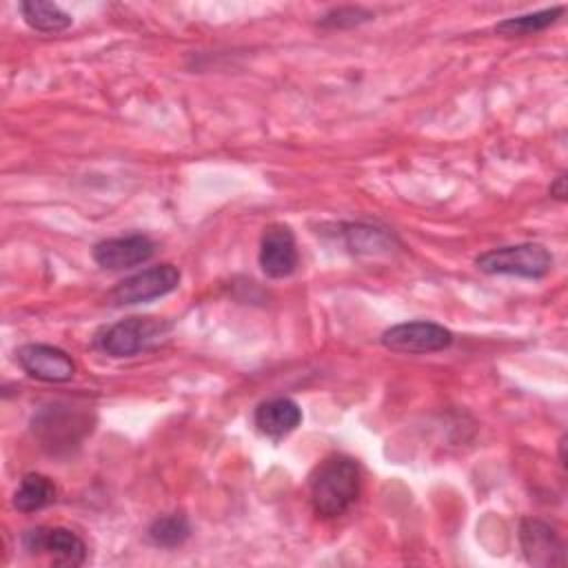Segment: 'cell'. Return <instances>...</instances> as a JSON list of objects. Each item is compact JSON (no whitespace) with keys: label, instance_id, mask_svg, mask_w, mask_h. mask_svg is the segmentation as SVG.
I'll return each mask as SVG.
<instances>
[{"label":"cell","instance_id":"cell-17","mask_svg":"<svg viewBox=\"0 0 568 568\" xmlns=\"http://www.w3.org/2000/svg\"><path fill=\"white\" fill-rule=\"evenodd\" d=\"M346 244L351 251L355 253H379V251H388L393 244V235L386 233L384 229H375L368 224H348L344 231Z\"/></svg>","mask_w":568,"mask_h":568},{"label":"cell","instance_id":"cell-13","mask_svg":"<svg viewBox=\"0 0 568 568\" xmlns=\"http://www.w3.org/2000/svg\"><path fill=\"white\" fill-rule=\"evenodd\" d=\"M55 501V486L47 475L27 473L16 493H13V508L20 513H36Z\"/></svg>","mask_w":568,"mask_h":568},{"label":"cell","instance_id":"cell-6","mask_svg":"<svg viewBox=\"0 0 568 568\" xmlns=\"http://www.w3.org/2000/svg\"><path fill=\"white\" fill-rule=\"evenodd\" d=\"M22 548L29 555H44L55 566H82L87 544L64 526H36L22 532Z\"/></svg>","mask_w":568,"mask_h":568},{"label":"cell","instance_id":"cell-10","mask_svg":"<svg viewBox=\"0 0 568 568\" xmlns=\"http://www.w3.org/2000/svg\"><path fill=\"white\" fill-rule=\"evenodd\" d=\"M260 268L273 280L288 277L297 268L295 235L286 224H268L260 242Z\"/></svg>","mask_w":568,"mask_h":568},{"label":"cell","instance_id":"cell-15","mask_svg":"<svg viewBox=\"0 0 568 568\" xmlns=\"http://www.w3.org/2000/svg\"><path fill=\"white\" fill-rule=\"evenodd\" d=\"M561 13H564V7H550V9L535 11V13L506 18V20L497 22L495 31H497L499 36H506V38L532 36V33H539V31L548 29L550 24H555V22L559 20V16H561Z\"/></svg>","mask_w":568,"mask_h":568},{"label":"cell","instance_id":"cell-11","mask_svg":"<svg viewBox=\"0 0 568 568\" xmlns=\"http://www.w3.org/2000/svg\"><path fill=\"white\" fill-rule=\"evenodd\" d=\"M519 544L524 557L532 566H564V541L541 519H524L519 526Z\"/></svg>","mask_w":568,"mask_h":568},{"label":"cell","instance_id":"cell-3","mask_svg":"<svg viewBox=\"0 0 568 568\" xmlns=\"http://www.w3.org/2000/svg\"><path fill=\"white\" fill-rule=\"evenodd\" d=\"M477 268L488 275H515L526 280H539L550 273L552 255L546 246L537 242H521L510 246H499L481 253L475 260Z\"/></svg>","mask_w":568,"mask_h":568},{"label":"cell","instance_id":"cell-2","mask_svg":"<svg viewBox=\"0 0 568 568\" xmlns=\"http://www.w3.org/2000/svg\"><path fill=\"white\" fill-rule=\"evenodd\" d=\"M91 428L93 419L89 417V413L64 402L42 406L31 419V430L36 439L51 455L71 453V448L80 446Z\"/></svg>","mask_w":568,"mask_h":568},{"label":"cell","instance_id":"cell-12","mask_svg":"<svg viewBox=\"0 0 568 568\" xmlns=\"http://www.w3.org/2000/svg\"><path fill=\"white\" fill-rule=\"evenodd\" d=\"M253 422L257 430L271 439H282L302 422V408L291 397H273L255 408Z\"/></svg>","mask_w":568,"mask_h":568},{"label":"cell","instance_id":"cell-9","mask_svg":"<svg viewBox=\"0 0 568 568\" xmlns=\"http://www.w3.org/2000/svg\"><path fill=\"white\" fill-rule=\"evenodd\" d=\"M155 244L149 235L144 233H129L120 237H109L102 240L93 246L91 257L98 266L120 271V268H131L138 264H144L153 257Z\"/></svg>","mask_w":568,"mask_h":568},{"label":"cell","instance_id":"cell-1","mask_svg":"<svg viewBox=\"0 0 568 568\" xmlns=\"http://www.w3.org/2000/svg\"><path fill=\"white\" fill-rule=\"evenodd\" d=\"M359 488V466L348 455H328L308 475L311 506L320 517L344 515L357 501Z\"/></svg>","mask_w":568,"mask_h":568},{"label":"cell","instance_id":"cell-16","mask_svg":"<svg viewBox=\"0 0 568 568\" xmlns=\"http://www.w3.org/2000/svg\"><path fill=\"white\" fill-rule=\"evenodd\" d=\"M191 535V524L180 513H169L151 521L146 537L158 548H178L182 546Z\"/></svg>","mask_w":568,"mask_h":568},{"label":"cell","instance_id":"cell-7","mask_svg":"<svg viewBox=\"0 0 568 568\" xmlns=\"http://www.w3.org/2000/svg\"><path fill=\"white\" fill-rule=\"evenodd\" d=\"M382 344L393 353H406V355L437 353L453 344V333L442 324L426 322V320L402 322L382 333Z\"/></svg>","mask_w":568,"mask_h":568},{"label":"cell","instance_id":"cell-5","mask_svg":"<svg viewBox=\"0 0 568 568\" xmlns=\"http://www.w3.org/2000/svg\"><path fill=\"white\" fill-rule=\"evenodd\" d=\"M178 284H180V271L173 264H158L118 282L111 288L109 300L115 306L142 304V302H151L173 293Z\"/></svg>","mask_w":568,"mask_h":568},{"label":"cell","instance_id":"cell-14","mask_svg":"<svg viewBox=\"0 0 568 568\" xmlns=\"http://www.w3.org/2000/svg\"><path fill=\"white\" fill-rule=\"evenodd\" d=\"M20 13L24 22L40 31V33H60L71 27V16L60 9L55 2H42V0H27L20 2Z\"/></svg>","mask_w":568,"mask_h":568},{"label":"cell","instance_id":"cell-4","mask_svg":"<svg viewBox=\"0 0 568 568\" xmlns=\"http://www.w3.org/2000/svg\"><path fill=\"white\" fill-rule=\"evenodd\" d=\"M169 331V322L160 317H124L106 326L95 337V346L111 357H133L153 346Z\"/></svg>","mask_w":568,"mask_h":568},{"label":"cell","instance_id":"cell-18","mask_svg":"<svg viewBox=\"0 0 568 568\" xmlns=\"http://www.w3.org/2000/svg\"><path fill=\"white\" fill-rule=\"evenodd\" d=\"M371 18H373V13L362 7H337V9H331L328 13H324L320 24L328 27V29H346V27H357Z\"/></svg>","mask_w":568,"mask_h":568},{"label":"cell","instance_id":"cell-19","mask_svg":"<svg viewBox=\"0 0 568 568\" xmlns=\"http://www.w3.org/2000/svg\"><path fill=\"white\" fill-rule=\"evenodd\" d=\"M550 195L555 197V200H559V202H564L566 200V195H568V189H566V173H559L557 178H555V182L550 184Z\"/></svg>","mask_w":568,"mask_h":568},{"label":"cell","instance_id":"cell-8","mask_svg":"<svg viewBox=\"0 0 568 568\" xmlns=\"http://www.w3.org/2000/svg\"><path fill=\"white\" fill-rule=\"evenodd\" d=\"M18 366L40 382H69L75 375L71 355L51 344H24L16 351Z\"/></svg>","mask_w":568,"mask_h":568}]
</instances>
